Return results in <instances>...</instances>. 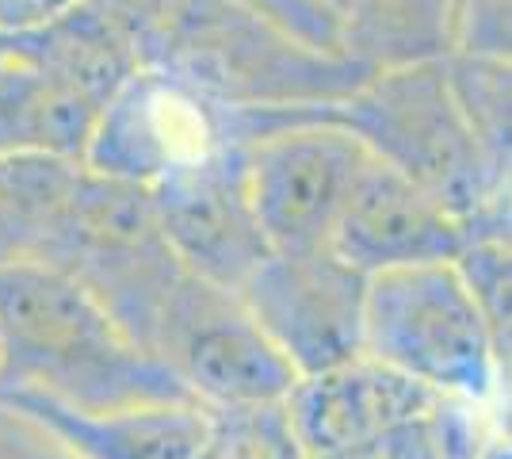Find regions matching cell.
Returning <instances> with one entry per match:
<instances>
[{"mask_svg":"<svg viewBox=\"0 0 512 459\" xmlns=\"http://www.w3.org/2000/svg\"><path fill=\"white\" fill-rule=\"evenodd\" d=\"M0 394L85 414L195 402L88 287L54 264L0 268Z\"/></svg>","mask_w":512,"mask_h":459,"instance_id":"1","label":"cell"},{"mask_svg":"<svg viewBox=\"0 0 512 459\" xmlns=\"http://www.w3.org/2000/svg\"><path fill=\"white\" fill-rule=\"evenodd\" d=\"M310 111L421 184L474 238H509V169L478 146L451 96L444 58L371 69L360 88Z\"/></svg>","mask_w":512,"mask_h":459,"instance_id":"2","label":"cell"},{"mask_svg":"<svg viewBox=\"0 0 512 459\" xmlns=\"http://www.w3.org/2000/svg\"><path fill=\"white\" fill-rule=\"evenodd\" d=\"M157 66L226 108H291L341 100L371 69L299 43L237 0H172L165 20L138 46Z\"/></svg>","mask_w":512,"mask_h":459,"instance_id":"3","label":"cell"},{"mask_svg":"<svg viewBox=\"0 0 512 459\" xmlns=\"http://www.w3.org/2000/svg\"><path fill=\"white\" fill-rule=\"evenodd\" d=\"M363 356L463 402L493 398L501 368H509L451 261L367 276Z\"/></svg>","mask_w":512,"mask_h":459,"instance_id":"4","label":"cell"},{"mask_svg":"<svg viewBox=\"0 0 512 459\" xmlns=\"http://www.w3.org/2000/svg\"><path fill=\"white\" fill-rule=\"evenodd\" d=\"M237 142H245V173L256 222L272 253L321 249L363 161L356 134L318 119L310 104L230 108Z\"/></svg>","mask_w":512,"mask_h":459,"instance_id":"5","label":"cell"},{"mask_svg":"<svg viewBox=\"0 0 512 459\" xmlns=\"http://www.w3.org/2000/svg\"><path fill=\"white\" fill-rule=\"evenodd\" d=\"M50 264L88 287L142 349L169 291L188 272L165 241L150 188L88 169H81Z\"/></svg>","mask_w":512,"mask_h":459,"instance_id":"6","label":"cell"},{"mask_svg":"<svg viewBox=\"0 0 512 459\" xmlns=\"http://www.w3.org/2000/svg\"><path fill=\"white\" fill-rule=\"evenodd\" d=\"M146 352L161 360L207 410L276 406L295 387V368L253 322L237 291L184 272L161 306Z\"/></svg>","mask_w":512,"mask_h":459,"instance_id":"7","label":"cell"},{"mask_svg":"<svg viewBox=\"0 0 512 459\" xmlns=\"http://www.w3.org/2000/svg\"><path fill=\"white\" fill-rule=\"evenodd\" d=\"M367 276L329 245L268 253L241 284V303L295 375H318L363 356Z\"/></svg>","mask_w":512,"mask_h":459,"instance_id":"8","label":"cell"},{"mask_svg":"<svg viewBox=\"0 0 512 459\" xmlns=\"http://www.w3.org/2000/svg\"><path fill=\"white\" fill-rule=\"evenodd\" d=\"M237 142L230 108L157 66H138L92 127L81 169L153 188L176 165Z\"/></svg>","mask_w":512,"mask_h":459,"instance_id":"9","label":"cell"},{"mask_svg":"<svg viewBox=\"0 0 512 459\" xmlns=\"http://www.w3.org/2000/svg\"><path fill=\"white\" fill-rule=\"evenodd\" d=\"M150 192L172 253L207 284L241 291L256 264L272 253L249 196L245 142H226L176 165Z\"/></svg>","mask_w":512,"mask_h":459,"instance_id":"10","label":"cell"},{"mask_svg":"<svg viewBox=\"0 0 512 459\" xmlns=\"http://www.w3.org/2000/svg\"><path fill=\"white\" fill-rule=\"evenodd\" d=\"M470 238L467 222L444 211L421 184L390 169L375 153H363L329 249L363 276H375L406 264L455 261Z\"/></svg>","mask_w":512,"mask_h":459,"instance_id":"11","label":"cell"},{"mask_svg":"<svg viewBox=\"0 0 512 459\" xmlns=\"http://www.w3.org/2000/svg\"><path fill=\"white\" fill-rule=\"evenodd\" d=\"M440 398L448 394L428 391L371 356H356L329 372L299 375L283 398V414L299 448H379Z\"/></svg>","mask_w":512,"mask_h":459,"instance_id":"12","label":"cell"},{"mask_svg":"<svg viewBox=\"0 0 512 459\" xmlns=\"http://www.w3.org/2000/svg\"><path fill=\"white\" fill-rule=\"evenodd\" d=\"M0 398L43 417L81 459H195L211 437V410L199 402H153L85 414L43 398Z\"/></svg>","mask_w":512,"mask_h":459,"instance_id":"13","label":"cell"},{"mask_svg":"<svg viewBox=\"0 0 512 459\" xmlns=\"http://www.w3.org/2000/svg\"><path fill=\"white\" fill-rule=\"evenodd\" d=\"M96 119L100 108L31 62L12 35L0 62V153H46L81 165Z\"/></svg>","mask_w":512,"mask_h":459,"instance_id":"14","label":"cell"},{"mask_svg":"<svg viewBox=\"0 0 512 459\" xmlns=\"http://www.w3.org/2000/svg\"><path fill=\"white\" fill-rule=\"evenodd\" d=\"M77 180V161L0 153V268L54 261Z\"/></svg>","mask_w":512,"mask_h":459,"instance_id":"15","label":"cell"},{"mask_svg":"<svg viewBox=\"0 0 512 459\" xmlns=\"http://www.w3.org/2000/svg\"><path fill=\"white\" fill-rule=\"evenodd\" d=\"M16 46L46 73L77 88L85 100L104 111V104L123 88L134 69L142 66L127 35L104 20L88 0H77L69 12L16 35Z\"/></svg>","mask_w":512,"mask_h":459,"instance_id":"16","label":"cell"},{"mask_svg":"<svg viewBox=\"0 0 512 459\" xmlns=\"http://www.w3.org/2000/svg\"><path fill=\"white\" fill-rule=\"evenodd\" d=\"M455 0H344L341 46L367 69L451 54Z\"/></svg>","mask_w":512,"mask_h":459,"instance_id":"17","label":"cell"},{"mask_svg":"<svg viewBox=\"0 0 512 459\" xmlns=\"http://www.w3.org/2000/svg\"><path fill=\"white\" fill-rule=\"evenodd\" d=\"M448 85L455 104L478 146L490 153L501 169H509V134H512V69L509 58L486 54H444Z\"/></svg>","mask_w":512,"mask_h":459,"instance_id":"18","label":"cell"},{"mask_svg":"<svg viewBox=\"0 0 512 459\" xmlns=\"http://www.w3.org/2000/svg\"><path fill=\"white\" fill-rule=\"evenodd\" d=\"M195 459H299L291 421L276 406L253 410H211V437Z\"/></svg>","mask_w":512,"mask_h":459,"instance_id":"19","label":"cell"},{"mask_svg":"<svg viewBox=\"0 0 512 459\" xmlns=\"http://www.w3.org/2000/svg\"><path fill=\"white\" fill-rule=\"evenodd\" d=\"M455 272L463 276L470 299L478 303L486 326H490L497 352L509 364V329H512V249L509 238H470L459 253H455Z\"/></svg>","mask_w":512,"mask_h":459,"instance_id":"20","label":"cell"},{"mask_svg":"<svg viewBox=\"0 0 512 459\" xmlns=\"http://www.w3.org/2000/svg\"><path fill=\"white\" fill-rule=\"evenodd\" d=\"M249 12L272 20L287 35H295L299 43L329 54H344L341 46V16L325 4V0H237Z\"/></svg>","mask_w":512,"mask_h":459,"instance_id":"21","label":"cell"},{"mask_svg":"<svg viewBox=\"0 0 512 459\" xmlns=\"http://www.w3.org/2000/svg\"><path fill=\"white\" fill-rule=\"evenodd\" d=\"M509 46V0H455L451 50L486 54V58H509Z\"/></svg>","mask_w":512,"mask_h":459,"instance_id":"22","label":"cell"},{"mask_svg":"<svg viewBox=\"0 0 512 459\" xmlns=\"http://www.w3.org/2000/svg\"><path fill=\"white\" fill-rule=\"evenodd\" d=\"M0 459H81L43 417L0 398Z\"/></svg>","mask_w":512,"mask_h":459,"instance_id":"23","label":"cell"},{"mask_svg":"<svg viewBox=\"0 0 512 459\" xmlns=\"http://www.w3.org/2000/svg\"><path fill=\"white\" fill-rule=\"evenodd\" d=\"M104 20H111L123 35H127L134 50L150 35L157 23L165 20L172 0H88Z\"/></svg>","mask_w":512,"mask_h":459,"instance_id":"24","label":"cell"},{"mask_svg":"<svg viewBox=\"0 0 512 459\" xmlns=\"http://www.w3.org/2000/svg\"><path fill=\"white\" fill-rule=\"evenodd\" d=\"M77 0H0V35H20L69 12Z\"/></svg>","mask_w":512,"mask_h":459,"instance_id":"25","label":"cell"},{"mask_svg":"<svg viewBox=\"0 0 512 459\" xmlns=\"http://www.w3.org/2000/svg\"><path fill=\"white\" fill-rule=\"evenodd\" d=\"M299 459H379L375 448H299Z\"/></svg>","mask_w":512,"mask_h":459,"instance_id":"26","label":"cell"},{"mask_svg":"<svg viewBox=\"0 0 512 459\" xmlns=\"http://www.w3.org/2000/svg\"><path fill=\"white\" fill-rule=\"evenodd\" d=\"M8 43H12V35H0V62H4V54H8Z\"/></svg>","mask_w":512,"mask_h":459,"instance_id":"27","label":"cell"},{"mask_svg":"<svg viewBox=\"0 0 512 459\" xmlns=\"http://www.w3.org/2000/svg\"><path fill=\"white\" fill-rule=\"evenodd\" d=\"M325 4H329V8H333V12H337V16H341V8H344V0H325Z\"/></svg>","mask_w":512,"mask_h":459,"instance_id":"28","label":"cell"}]
</instances>
